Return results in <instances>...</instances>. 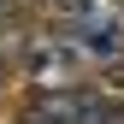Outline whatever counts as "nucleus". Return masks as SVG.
I'll use <instances>...</instances> for the list:
<instances>
[{"label": "nucleus", "instance_id": "obj_1", "mask_svg": "<svg viewBox=\"0 0 124 124\" xmlns=\"http://www.w3.org/2000/svg\"><path fill=\"white\" fill-rule=\"evenodd\" d=\"M118 101L95 95V89H36L24 106V124H112Z\"/></svg>", "mask_w": 124, "mask_h": 124}, {"label": "nucleus", "instance_id": "obj_2", "mask_svg": "<svg viewBox=\"0 0 124 124\" xmlns=\"http://www.w3.org/2000/svg\"><path fill=\"white\" fill-rule=\"evenodd\" d=\"M89 71V59L71 47V41H59L53 30L47 36H36V47H30V59H24V77L36 89H77V77Z\"/></svg>", "mask_w": 124, "mask_h": 124}]
</instances>
